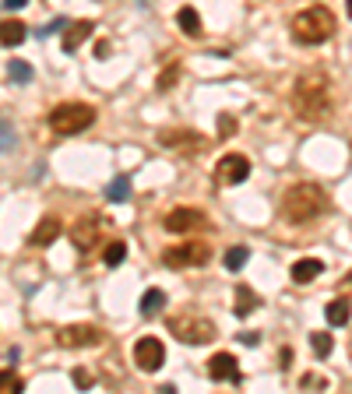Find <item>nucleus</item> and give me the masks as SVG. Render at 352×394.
Segmentation results:
<instances>
[{"instance_id":"obj_4","label":"nucleus","mask_w":352,"mask_h":394,"mask_svg":"<svg viewBox=\"0 0 352 394\" xmlns=\"http://www.w3.org/2000/svg\"><path fill=\"white\" fill-rule=\"evenodd\" d=\"M169 335L184 345H208L215 342V324L194 310H184V314L169 317Z\"/></svg>"},{"instance_id":"obj_31","label":"nucleus","mask_w":352,"mask_h":394,"mask_svg":"<svg viewBox=\"0 0 352 394\" xmlns=\"http://www.w3.org/2000/svg\"><path fill=\"white\" fill-rule=\"evenodd\" d=\"M176 74H180V71H176V67L162 71V78H159V88H162V92H166V88H173V85H176Z\"/></svg>"},{"instance_id":"obj_24","label":"nucleus","mask_w":352,"mask_h":394,"mask_svg":"<svg viewBox=\"0 0 352 394\" xmlns=\"http://www.w3.org/2000/svg\"><path fill=\"white\" fill-rule=\"evenodd\" d=\"M310 345H314V352H317L320 359H328L331 349H335V338L328 335V331H310Z\"/></svg>"},{"instance_id":"obj_21","label":"nucleus","mask_w":352,"mask_h":394,"mask_svg":"<svg viewBox=\"0 0 352 394\" xmlns=\"http://www.w3.org/2000/svg\"><path fill=\"white\" fill-rule=\"evenodd\" d=\"M162 307H166V292L162 289H148V292L141 296V307L138 310H141V317H155Z\"/></svg>"},{"instance_id":"obj_17","label":"nucleus","mask_w":352,"mask_h":394,"mask_svg":"<svg viewBox=\"0 0 352 394\" xmlns=\"http://www.w3.org/2000/svg\"><path fill=\"white\" fill-rule=\"evenodd\" d=\"M324 317H328L331 327H345L352 320V303L349 299H331L328 307H324Z\"/></svg>"},{"instance_id":"obj_37","label":"nucleus","mask_w":352,"mask_h":394,"mask_svg":"<svg viewBox=\"0 0 352 394\" xmlns=\"http://www.w3.org/2000/svg\"><path fill=\"white\" fill-rule=\"evenodd\" d=\"M345 14L352 18V0H345Z\"/></svg>"},{"instance_id":"obj_38","label":"nucleus","mask_w":352,"mask_h":394,"mask_svg":"<svg viewBox=\"0 0 352 394\" xmlns=\"http://www.w3.org/2000/svg\"><path fill=\"white\" fill-rule=\"evenodd\" d=\"M345 285H349V289H352V271H349V275H345Z\"/></svg>"},{"instance_id":"obj_34","label":"nucleus","mask_w":352,"mask_h":394,"mask_svg":"<svg viewBox=\"0 0 352 394\" xmlns=\"http://www.w3.org/2000/svg\"><path fill=\"white\" fill-rule=\"evenodd\" d=\"M289 359H292V349H282V352H278V366H282V370L289 366Z\"/></svg>"},{"instance_id":"obj_10","label":"nucleus","mask_w":352,"mask_h":394,"mask_svg":"<svg viewBox=\"0 0 352 394\" xmlns=\"http://www.w3.org/2000/svg\"><path fill=\"white\" fill-rule=\"evenodd\" d=\"M134 362H138V370L155 373L162 362H166V349H162V342H159V338H138V345H134Z\"/></svg>"},{"instance_id":"obj_19","label":"nucleus","mask_w":352,"mask_h":394,"mask_svg":"<svg viewBox=\"0 0 352 394\" xmlns=\"http://www.w3.org/2000/svg\"><path fill=\"white\" fill-rule=\"evenodd\" d=\"M261 307V296L250 285H236V317H250Z\"/></svg>"},{"instance_id":"obj_20","label":"nucleus","mask_w":352,"mask_h":394,"mask_svg":"<svg viewBox=\"0 0 352 394\" xmlns=\"http://www.w3.org/2000/svg\"><path fill=\"white\" fill-rule=\"evenodd\" d=\"M25 36H28V28L21 25V21H0V43L4 46H21L25 43Z\"/></svg>"},{"instance_id":"obj_18","label":"nucleus","mask_w":352,"mask_h":394,"mask_svg":"<svg viewBox=\"0 0 352 394\" xmlns=\"http://www.w3.org/2000/svg\"><path fill=\"white\" fill-rule=\"evenodd\" d=\"M176 25H180V32L190 36V39H197L204 32V28H201V14L194 8H180V11H176Z\"/></svg>"},{"instance_id":"obj_11","label":"nucleus","mask_w":352,"mask_h":394,"mask_svg":"<svg viewBox=\"0 0 352 394\" xmlns=\"http://www.w3.org/2000/svg\"><path fill=\"white\" fill-rule=\"evenodd\" d=\"M247 176H250V162H247V155H222L219 166H215V179H219V184H226V187L243 184Z\"/></svg>"},{"instance_id":"obj_25","label":"nucleus","mask_w":352,"mask_h":394,"mask_svg":"<svg viewBox=\"0 0 352 394\" xmlns=\"http://www.w3.org/2000/svg\"><path fill=\"white\" fill-rule=\"evenodd\" d=\"M8 74H11L14 85H28V81H32V67H28L25 60H11V64H8Z\"/></svg>"},{"instance_id":"obj_39","label":"nucleus","mask_w":352,"mask_h":394,"mask_svg":"<svg viewBox=\"0 0 352 394\" xmlns=\"http://www.w3.org/2000/svg\"><path fill=\"white\" fill-rule=\"evenodd\" d=\"M349 352H352V345H349Z\"/></svg>"},{"instance_id":"obj_36","label":"nucleus","mask_w":352,"mask_h":394,"mask_svg":"<svg viewBox=\"0 0 352 394\" xmlns=\"http://www.w3.org/2000/svg\"><path fill=\"white\" fill-rule=\"evenodd\" d=\"M96 56L106 60V56H109V43H99V46H96Z\"/></svg>"},{"instance_id":"obj_9","label":"nucleus","mask_w":352,"mask_h":394,"mask_svg":"<svg viewBox=\"0 0 352 394\" xmlns=\"http://www.w3.org/2000/svg\"><path fill=\"white\" fill-rule=\"evenodd\" d=\"M204 211H197V208H173L169 215H166V229L169 232H176V236H184V232H197V229H204Z\"/></svg>"},{"instance_id":"obj_16","label":"nucleus","mask_w":352,"mask_h":394,"mask_svg":"<svg viewBox=\"0 0 352 394\" xmlns=\"http://www.w3.org/2000/svg\"><path fill=\"white\" fill-rule=\"evenodd\" d=\"M320 271H324V264H320L317 257H303V261L292 264L289 275H292V282H296V285H310V282L320 275Z\"/></svg>"},{"instance_id":"obj_23","label":"nucleus","mask_w":352,"mask_h":394,"mask_svg":"<svg viewBox=\"0 0 352 394\" xmlns=\"http://www.w3.org/2000/svg\"><path fill=\"white\" fill-rule=\"evenodd\" d=\"M124 257H127V243H124V239H113V243H106L102 261H106L109 267H120V264H124Z\"/></svg>"},{"instance_id":"obj_6","label":"nucleus","mask_w":352,"mask_h":394,"mask_svg":"<svg viewBox=\"0 0 352 394\" xmlns=\"http://www.w3.org/2000/svg\"><path fill=\"white\" fill-rule=\"evenodd\" d=\"M102 338L106 335L96 324H67L56 331V345L60 349H96V345H102Z\"/></svg>"},{"instance_id":"obj_2","label":"nucleus","mask_w":352,"mask_h":394,"mask_svg":"<svg viewBox=\"0 0 352 394\" xmlns=\"http://www.w3.org/2000/svg\"><path fill=\"white\" fill-rule=\"evenodd\" d=\"M324 211H328V194L317 184H296V187H289V194L282 197V215L292 226H307V222L320 219Z\"/></svg>"},{"instance_id":"obj_13","label":"nucleus","mask_w":352,"mask_h":394,"mask_svg":"<svg viewBox=\"0 0 352 394\" xmlns=\"http://www.w3.org/2000/svg\"><path fill=\"white\" fill-rule=\"evenodd\" d=\"M208 377L212 380H226V384H240L243 380V373H240V362H236V355H229V352H215L212 359H208Z\"/></svg>"},{"instance_id":"obj_26","label":"nucleus","mask_w":352,"mask_h":394,"mask_svg":"<svg viewBox=\"0 0 352 394\" xmlns=\"http://www.w3.org/2000/svg\"><path fill=\"white\" fill-rule=\"evenodd\" d=\"M18 391H25L21 377L14 370H0V394H18Z\"/></svg>"},{"instance_id":"obj_8","label":"nucleus","mask_w":352,"mask_h":394,"mask_svg":"<svg viewBox=\"0 0 352 394\" xmlns=\"http://www.w3.org/2000/svg\"><path fill=\"white\" fill-rule=\"evenodd\" d=\"M99 239H102V215H85V219L74 222V229H71V243H74L78 254L88 257V254L99 247Z\"/></svg>"},{"instance_id":"obj_15","label":"nucleus","mask_w":352,"mask_h":394,"mask_svg":"<svg viewBox=\"0 0 352 394\" xmlns=\"http://www.w3.org/2000/svg\"><path fill=\"white\" fill-rule=\"evenodd\" d=\"M96 32V21H67V28H64V53H74L88 36H92Z\"/></svg>"},{"instance_id":"obj_5","label":"nucleus","mask_w":352,"mask_h":394,"mask_svg":"<svg viewBox=\"0 0 352 394\" xmlns=\"http://www.w3.org/2000/svg\"><path fill=\"white\" fill-rule=\"evenodd\" d=\"M96 124V109L88 106V102H64V106H56L50 113V127L56 134H81Z\"/></svg>"},{"instance_id":"obj_27","label":"nucleus","mask_w":352,"mask_h":394,"mask_svg":"<svg viewBox=\"0 0 352 394\" xmlns=\"http://www.w3.org/2000/svg\"><path fill=\"white\" fill-rule=\"evenodd\" d=\"M247 257H250L247 247H229V250H226V267H229V271H240V267L247 264Z\"/></svg>"},{"instance_id":"obj_1","label":"nucleus","mask_w":352,"mask_h":394,"mask_svg":"<svg viewBox=\"0 0 352 394\" xmlns=\"http://www.w3.org/2000/svg\"><path fill=\"white\" fill-rule=\"evenodd\" d=\"M331 78L324 71H303L292 85V109L307 124H320L331 113Z\"/></svg>"},{"instance_id":"obj_35","label":"nucleus","mask_w":352,"mask_h":394,"mask_svg":"<svg viewBox=\"0 0 352 394\" xmlns=\"http://www.w3.org/2000/svg\"><path fill=\"white\" fill-rule=\"evenodd\" d=\"M25 4H28V0H4L8 11H18V8H25Z\"/></svg>"},{"instance_id":"obj_3","label":"nucleus","mask_w":352,"mask_h":394,"mask_svg":"<svg viewBox=\"0 0 352 394\" xmlns=\"http://www.w3.org/2000/svg\"><path fill=\"white\" fill-rule=\"evenodd\" d=\"M335 25L338 21H335V14L328 8L314 4V8H303L296 18H292L289 32H292V39L303 43V46H320V43H328L335 36Z\"/></svg>"},{"instance_id":"obj_22","label":"nucleus","mask_w":352,"mask_h":394,"mask_svg":"<svg viewBox=\"0 0 352 394\" xmlns=\"http://www.w3.org/2000/svg\"><path fill=\"white\" fill-rule=\"evenodd\" d=\"M106 197L113 201V204H120V201H127L131 197V176H113L109 179V187H106Z\"/></svg>"},{"instance_id":"obj_32","label":"nucleus","mask_w":352,"mask_h":394,"mask_svg":"<svg viewBox=\"0 0 352 394\" xmlns=\"http://www.w3.org/2000/svg\"><path fill=\"white\" fill-rule=\"evenodd\" d=\"M71 380H74L78 387H92V373H88V370H74Z\"/></svg>"},{"instance_id":"obj_29","label":"nucleus","mask_w":352,"mask_h":394,"mask_svg":"<svg viewBox=\"0 0 352 394\" xmlns=\"http://www.w3.org/2000/svg\"><path fill=\"white\" fill-rule=\"evenodd\" d=\"M300 387H307V391H310V387H328V380L320 377V373H303V377H300Z\"/></svg>"},{"instance_id":"obj_33","label":"nucleus","mask_w":352,"mask_h":394,"mask_svg":"<svg viewBox=\"0 0 352 394\" xmlns=\"http://www.w3.org/2000/svg\"><path fill=\"white\" fill-rule=\"evenodd\" d=\"M240 342L254 349V345H261V335H257V331H240Z\"/></svg>"},{"instance_id":"obj_28","label":"nucleus","mask_w":352,"mask_h":394,"mask_svg":"<svg viewBox=\"0 0 352 394\" xmlns=\"http://www.w3.org/2000/svg\"><path fill=\"white\" fill-rule=\"evenodd\" d=\"M14 148V127L0 116V151H11Z\"/></svg>"},{"instance_id":"obj_30","label":"nucleus","mask_w":352,"mask_h":394,"mask_svg":"<svg viewBox=\"0 0 352 394\" xmlns=\"http://www.w3.org/2000/svg\"><path fill=\"white\" fill-rule=\"evenodd\" d=\"M232 131H236V120H232L229 113H222V116H219V134H222V138H229Z\"/></svg>"},{"instance_id":"obj_7","label":"nucleus","mask_w":352,"mask_h":394,"mask_svg":"<svg viewBox=\"0 0 352 394\" xmlns=\"http://www.w3.org/2000/svg\"><path fill=\"white\" fill-rule=\"evenodd\" d=\"M212 261V247L208 243H180V247H169L162 254L166 267H201Z\"/></svg>"},{"instance_id":"obj_12","label":"nucleus","mask_w":352,"mask_h":394,"mask_svg":"<svg viewBox=\"0 0 352 394\" xmlns=\"http://www.w3.org/2000/svg\"><path fill=\"white\" fill-rule=\"evenodd\" d=\"M159 144L162 148H173V151H184V155H194V151H201L208 141H204L197 131H162L159 134Z\"/></svg>"},{"instance_id":"obj_14","label":"nucleus","mask_w":352,"mask_h":394,"mask_svg":"<svg viewBox=\"0 0 352 394\" xmlns=\"http://www.w3.org/2000/svg\"><path fill=\"white\" fill-rule=\"evenodd\" d=\"M64 232V226H60V219H53V215H46V219H39V226L28 232V243L32 247H50V243H56V236Z\"/></svg>"}]
</instances>
